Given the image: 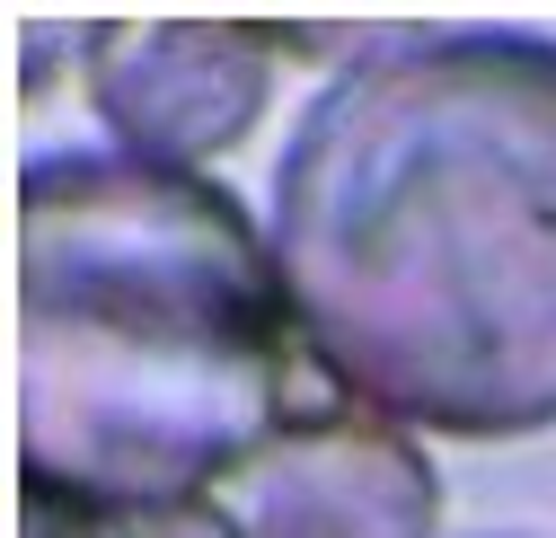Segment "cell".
Returning <instances> with one entry per match:
<instances>
[{"label":"cell","instance_id":"obj_1","mask_svg":"<svg viewBox=\"0 0 556 538\" xmlns=\"http://www.w3.org/2000/svg\"><path fill=\"white\" fill-rule=\"evenodd\" d=\"M292 335L389 424H556V36L406 27L336 62L265 194Z\"/></svg>","mask_w":556,"mask_h":538},{"label":"cell","instance_id":"obj_2","mask_svg":"<svg viewBox=\"0 0 556 538\" xmlns=\"http://www.w3.org/2000/svg\"><path fill=\"white\" fill-rule=\"evenodd\" d=\"M283 283L230 185L132 151L18 177V467L106 529L213 503L283 433Z\"/></svg>","mask_w":556,"mask_h":538},{"label":"cell","instance_id":"obj_3","mask_svg":"<svg viewBox=\"0 0 556 538\" xmlns=\"http://www.w3.org/2000/svg\"><path fill=\"white\" fill-rule=\"evenodd\" d=\"M222 538H433V459L389 415H301L213 495Z\"/></svg>","mask_w":556,"mask_h":538},{"label":"cell","instance_id":"obj_4","mask_svg":"<svg viewBox=\"0 0 556 538\" xmlns=\"http://www.w3.org/2000/svg\"><path fill=\"white\" fill-rule=\"evenodd\" d=\"M89 98L115 151L194 168L248 142L274 98V36L203 18H124L89 36Z\"/></svg>","mask_w":556,"mask_h":538}]
</instances>
